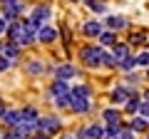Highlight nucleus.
Here are the masks:
<instances>
[{"label":"nucleus","instance_id":"nucleus-1","mask_svg":"<svg viewBox=\"0 0 149 139\" xmlns=\"http://www.w3.org/2000/svg\"><path fill=\"white\" fill-rule=\"evenodd\" d=\"M104 50H102V45H85V47L80 50V60L82 65H87V67H102V60H104Z\"/></svg>","mask_w":149,"mask_h":139},{"label":"nucleus","instance_id":"nucleus-2","mask_svg":"<svg viewBox=\"0 0 149 139\" xmlns=\"http://www.w3.org/2000/svg\"><path fill=\"white\" fill-rule=\"evenodd\" d=\"M37 132H42V134H55L60 132V119L57 117H40L37 119Z\"/></svg>","mask_w":149,"mask_h":139},{"label":"nucleus","instance_id":"nucleus-3","mask_svg":"<svg viewBox=\"0 0 149 139\" xmlns=\"http://www.w3.org/2000/svg\"><path fill=\"white\" fill-rule=\"evenodd\" d=\"M90 107H92L90 97H72V95H70V109H72L74 114H85V112H90Z\"/></svg>","mask_w":149,"mask_h":139},{"label":"nucleus","instance_id":"nucleus-4","mask_svg":"<svg viewBox=\"0 0 149 139\" xmlns=\"http://www.w3.org/2000/svg\"><path fill=\"white\" fill-rule=\"evenodd\" d=\"M77 137H85V139H102V137H104V127H102V124H90V127H85Z\"/></svg>","mask_w":149,"mask_h":139},{"label":"nucleus","instance_id":"nucleus-5","mask_svg":"<svg viewBox=\"0 0 149 139\" xmlns=\"http://www.w3.org/2000/svg\"><path fill=\"white\" fill-rule=\"evenodd\" d=\"M129 97H132V90H129V87H124V85H119V87H114V90H112V102H114V104H124Z\"/></svg>","mask_w":149,"mask_h":139},{"label":"nucleus","instance_id":"nucleus-6","mask_svg":"<svg viewBox=\"0 0 149 139\" xmlns=\"http://www.w3.org/2000/svg\"><path fill=\"white\" fill-rule=\"evenodd\" d=\"M37 40H40V42H55V40H57V30H55L52 25H42L37 30Z\"/></svg>","mask_w":149,"mask_h":139},{"label":"nucleus","instance_id":"nucleus-7","mask_svg":"<svg viewBox=\"0 0 149 139\" xmlns=\"http://www.w3.org/2000/svg\"><path fill=\"white\" fill-rule=\"evenodd\" d=\"M77 75V70H74V65H57L55 67V77L57 80H70V77Z\"/></svg>","mask_w":149,"mask_h":139},{"label":"nucleus","instance_id":"nucleus-8","mask_svg":"<svg viewBox=\"0 0 149 139\" xmlns=\"http://www.w3.org/2000/svg\"><path fill=\"white\" fill-rule=\"evenodd\" d=\"M127 25H129V20H127L124 15H109V17H107V27L114 30V32L122 30V27H127Z\"/></svg>","mask_w":149,"mask_h":139},{"label":"nucleus","instance_id":"nucleus-9","mask_svg":"<svg viewBox=\"0 0 149 139\" xmlns=\"http://www.w3.org/2000/svg\"><path fill=\"white\" fill-rule=\"evenodd\" d=\"M82 32H85L87 38H97L102 32V22L100 20H87L85 25H82Z\"/></svg>","mask_w":149,"mask_h":139},{"label":"nucleus","instance_id":"nucleus-10","mask_svg":"<svg viewBox=\"0 0 149 139\" xmlns=\"http://www.w3.org/2000/svg\"><path fill=\"white\" fill-rule=\"evenodd\" d=\"M50 95L57 99V97H65V95H70V87H67V82L65 80H55L52 82V87H50Z\"/></svg>","mask_w":149,"mask_h":139},{"label":"nucleus","instance_id":"nucleus-11","mask_svg":"<svg viewBox=\"0 0 149 139\" xmlns=\"http://www.w3.org/2000/svg\"><path fill=\"white\" fill-rule=\"evenodd\" d=\"M37 109L35 107H30V104H27V107H22L20 109V122H30V124H37Z\"/></svg>","mask_w":149,"mask_h":139},{"label":"nucleus","instance_id":"nucleus-12","mask_svg":"<svg viewBox=\"0 0 149 139\" xmlns=\"http://www.w3.org/2000/svg\"><path fill=\"white\" fill-rule=\"evenodd\" d=\"M3 122H5L8 127H17V124H20V109H5Z\"/></svg>","mask_w":149,"mask_h":139},{"label":"nucleus","instance_id":"nucleus-13","mask_svg":"<svg viewBox=\"0 0 149 139\" xmlns=\"http://www.w3.org/2000/svg\"><path fill=\"white\" fill-rule=\"evenodd\" d=\"M112 57H114V62H119V60H124V57H127V55H129V47H127V45H122V42H114V45H112Z\"/></svg>","mask_w":149,"mask_h":139},{"label":"nucleus","instance_id":"nucleus-14","mask_svg":"<svg viewBox=\"0 0 149 139\" xmlns=\"http://www.w3.org/2000/svg\"><path fill=\"white\" fill-rule=\"evenodd\" d=\"M32 20H37V22H42V20H50V8L47 5H35V10H32Z\"/></svg>","mask_w":149,"mask_h":139},{"label":"nucleus","instance_id":"nucleus-15","mask_svg":"<svg viewBox=\"0 0 149 139\" xmlns=\"http://www.w3.org/2000/svg\"><path fill=\"white\" fill-rule=\"evenodd\" d=\"M3 55H5L10 62H15L17 57H20V45H15V42H8L5 47H3Z\"/></svg>","mask_w":149,"mask_h":139},{"label":"nucleus","instance_id":"nucleus-16","mask_svg":"<svg viewBox=\"0 0 149 139\" xmlns=\"http://www.w3.org/2000/svg\"><path fill=\"white\" fill-rule=\"evenodd\" d=\"M129 129H132V132H147V129H149V119L139 114V117H134V119H132Z\"/></svg>","mask_w":149,"mask_h":139},{"label":"nucleus","instance_id":"nucleus-17","mask_svg":"<svg viewBox=\"0 0 149 139\" xmlns=\"http://www.w3.org/2000/svg\"><path fill=\"white\" fill-rule=\"evenodd\" d=\"M97 40H100V45H114L117 42V35H114V30H102L100 35H97Z\"/></svg>","mask_w":149,"mask_h":139},{"label":"nucleus","instance_id":"nucleus-18","mask_svg":"<svg viewBox=\"0 0 149 139\" xmlns=\"http://www.w3.org/2000/svg\"><path fill=\"white\" fill-rule=\"evenodd\" d=\"M117 67L124 70V72H132V70L137 67V57H129V55H127L124 60H119V62H117Z\"/></svg>","mask_w":149,"mask_h":139},{"label":"nucleus","instance_id":"nucleus-19","mask_svg":"<svg viewBox=\"0 0 149 139\" xmlns=\"http://www.w3.org/2000/svg\"><path fill=\"white\" fill-rule=\"evenodd\" d=\"M102 117H104V122H107V124H117V122H119V112H117L114 107L104 109V112H102Z\"/></svg>","mask_w":149,"mask_h":139},{"label":"nucleus","instance_id":"nucleus-20","mask_svg":"<svg viewBox=\"0 0 149 139\" xmlns=\"http://www.w3.org/2000/svg\"><path fill=\"white\" fill-rule=\"evenodd\" d=\"M42 72H45V67L40 60H30L27 62V75H42Z\"/></svg>","mask_w":149,"mask_h":139},{"label":"nucleus","instance_id":"nucleus-21","mask_svg":"<svg viewBox=\"0 0 149 139\" xmlns=\"http://www.w3.org/2000/svg\"><path fill=\"white\" fill-rule=\"evenodd\" d=\"M139 104H142V99H139L137 95H132L127 102H124V109H127V112H139Z\"/></svg>","mask_w":149,"mask_h":139},{"label":"nucleus","instance_id":"nucleus-22","mask_svg":"<svg viewBox=\"0 0 149 139\" xmlns=\"http://www.w3.org/2000/svg\"><path fill=\"white\" fill-rule=\"evenodd\" d=\"M70 95L72 97H90V87L87 85H74L72 90H70Z\"/></svg>","mask_w":149,"mask_h":139},{"label":"nucleus","instance_id":"nucleus-23","mask_svg":"<svg viewBox=\"0 0 149 139\" xmlns=\"http://www.w3.org/2000/svg\"><path fill=\"white\" fill-rule=\"evenodd\" d=\"M87 8H90L92 13H104V10H107L104 0H87Z\"/></svg>","mask_w":149,"mask_h":139},{"label":"nucleus","instance_id":"nucleus-24","mask_svg":"<svg viewBox=\"0 0 149 139\" xmlns=\"http://www.w3.org/2000/svg\"><path fill=\"white\" fill-rule=\"evenodd\" d=\"M144 40H147V35H144V32H132V38H129V42H132V45H142Z\"/></svg>","mask_w":149,"mask_h":139},{"label":"nucleus","instance_id":"nucleus-25","mask_svg":"<svg viewBox=\"0 0 149 139\" xmlns=\"http://www.w3.org/2000/svg\"><path fill=\"white\" fill-rule=\"evenodd\" d=\"M55 104H57V107H62V109H70V95L57 97V99H55Z\"/></svg>","mask_w":149,"mask_h":139},{"label":"nucleus","instance_id":"nucleus-26","mask_svg":"<svg viewBox=\"0 0 149 139\" xmlns=\"http://www.w3.org/2000/svg\"><path fill=\"white\" fill-rule=\"evenodd\" d=\"M137 65H139V67H149V52L137 55Z\"/></svg>","mask_w":149,"mask_h":139},{"label":"nucleus","instance_id":"nucleus-27","mask_svg":"<svg viewBox=\"0 0 149 139\" xmlns=\"http://www.w3.org/2000/svg\"><path fill=\"white\" fill-rule=\"evenodd\" d=\"M139 114L149 119V99H142V104H139Z\"/></svg>","mask_w":149,"mask_h":139},{"label":"nucleus","instance_id":"nucleus-28","mask_svg":"<svg viewBox=\"0 0 149 139\" xmlns=\"http://www.w3.org/2000/svg\"><path fill=\"white\" fill-rule=\"evenodd\" d=\"M117 139H134V132H132V129H119Z\"/></svg>","mask_w":149,"mask_h":139},{"label":"nucleus","instance_id":"nucleus-29","mask_svg":"<svg viewBox=\"0 0 149 139\" xmlns=\"http://www.w3.org/2000/svg\"><path fill=\"white\" fill-rule=\"evenodd\" d=\"M10 65H13V62H10V60H8V57H5L3 52H0V72H5V70L10 67Z\"/></svg>","mask_w":149,"mask_h":139},{"label":"nucleus","instance_id":"nucleus-30","mask_svg":"<svg viewBox=\"0 0 149 139\" xmlns=\"http://www.w3.org/2000/svg\"><path fill=\"white\" fill-rule=\"evenodd\" d=\"M127 82H129V85H137V82H139V75H132V72H129V75H127Z\"/></svg>","mask_w":149,"mask_h":139},{"label":"nucleus","instance_id":"nucleus-31","mask_svg":"<svg viewBox=\"0 0 149 139\" xmlns=\"http://www.w3.org/2000/svg\"><path fill=\"white\" fill-rule=\"evenodd\" d=\"M8 30V20H5V17H0V32H5Z\"/></svg>","mask_w":149,"mask_h":139},{"label":"nucleus","instance_id":"nucleus-32","mask_svg":"<svg viewBox=\"0 0 149 139\" xmlns=\"http://www.w3.org/2000/svg\"><path fill=\"white\" fill-rule=\"evenodd\" d=\"M32 139H47V134H42V132H37V134H35V132H32Z\"/></svg>","mask_w":149,"mask_h":139},{"label":"nucleus","instance_id":"nucleus-33","mask_svg":"<svg viewBox=\"0 0 149 139\" xmlns=\"http://www.w3.org/2000/svg\"><path fill=\"white\" fill-rule=\"evenodd\" d=\"M10 3H15V0H0V5L5 8V5H10Z\"/></svg>","mask_w":149,"mask_h":139},{"label":"nucleus","instance_id":"nucleus-34","mask_svg":"<svg viewBox=\"0 0 149 139\" xmlns=\"http://www.w3.org/2000/svg\"><path fill=\"white\" fill-rule=\"evenodd\" d=\"M3 114H5V104L0 102V119H3Z\"/></svg>","mask_w":149,"mask_h":139},{"label":"nucleus","instance_id":"nucleus-35","mask_svg":"<svg viewBox=\"0 0 149 139\" xmlns=\"http://www.w3.org/2000/svg\"><path fill=\"white\" fill-rule=\"evenodd\" d=\"M3 47H5V42H0V52H3Z\"/></svg>","mask_w":149,"mask_h":139},{"label":"nucleus","instance_id":"nucleus-36","mask_svg":"<svg viewBox=\"0 0 149 139\" xmlns=\"http://www.w3.org/2000/svg\"><path fill=\"white\" fill-rule=\"evenodd\" d=\"M144 99H149V90H147V95H144Z\"/></svg>","mask_w":149,"mask_h":139},{"label":"nucleus","instance_id":"nucleus-37","mask_svg":"<svg viewBox=\"0 0 149 139\" xmlns=\"http://www.w3.org/2000/svg\"><path fill=\"white\" fill-rule=\"evenodd\" d=\"M77 139H85V137H77Z\"/></svg>","mask_w":149,"mask_h":139},{"label":"nucleus","instance_id":"nucleus-38","mask_svg":"<svg viewBox=\"0 0 149 139\" xmlns=\"http://www.w3.org/2000/svg\"><path fill=\"white\" fill-rule=\"evenodd\" d=\"M72 3H77V0H72Z\"/></svg>","mask_w":149,"mask_h":139},{"label":"nucleus","instance_id":"nucleus-39","mask_svg":"<svg viewBox=\"0 0 149 139\" xmlns=\"http://www.w3.org/2000/svg\"><path fill=\"white\" fill-rule=\"evenodd\" d=\"M147 77H149V72H147Z\"/></svg>","mask_w":149,"mask_h":139},{"label":"nucleus","instance_id":"nucleus-40","mask_svg":"<svg viewBox=\"0 0 149 139\" xmlns=\"http://www.w3.org/2000/svg\"><path fill=\"white\" fill-rule=\"evenodd\" d=\"M147 139H149V137H147Z\"/></svg>","mask_w":149,"mask_h":139}]
</instances>
